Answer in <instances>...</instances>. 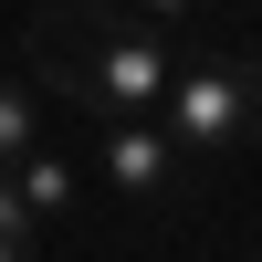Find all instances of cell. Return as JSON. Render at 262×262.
<instances>
[{
	"label": "cell",
	"instance_id": "obj_1",
	"mask_svg": "<svg viewBox=\"0 0 262 262\" xmlns=\"http://www.w3.org/2000/svg\"><path fill=\"white\" fill-rule=\"evenodd\" d=\"M158 126L179 158H231L262 137V53L242 42H179V74L158 95Z\"/></svg>",
	"mask_w": 262,
	"mask_h": 262
},
{
	"label": "cell",
	"instance_id": "obj_2",
	"mask_svg": "<svg viewBox=\"0 0 262 262\" xmlns=\"http://www.w3.org/2000/svg\"><path fill=\"white\" fill-rule=\"evenodd\" d=\"M95 168L116 200H179V147L158 116H95Z\"/></svg>",
	"mask_w": 262,
	"mask_h": 262
},
{
	"label": "cell",
	"instance_id": "obj_3",
	"mask_svg": "<svg viewBox=\"0 0 262 262\" xmlns=\"http://www.w3.org/2000/svg\"><path fill=\"white\" fill-rule=\"evenodd\" d=\"M11 189L32 200V221H63V210H74V158H53V147H21V158H11Z\"/></svg>",
	"mask_w": 262,
	"mask_h": 262
},
{
	"label": "cell",
	"instance_id": "obj_4",
	"mask_svg": "<svg viewBox=\"0 0 262 262\" xmlns=\"http://www.w3.org/2000/svg\"><path fill=\"white\" fill-rule=\"evenodd\" d=\"M21 147H42V84L0 74V168H11Z\"/></svg>",
	"mask_w": 262,
	"mask_h": 262
},
{
	"label": "cell",
	"instance_id": "obj_5",
	"mask_svg": "<svg viewBox=\"0 0 262 262\" xmlns=\"http://www.w3.org/2000/svg\"><path fill=\"white\" fill-rule=\"evenodd\" d=\"M126 11L158 21V32H189V21H200V0H126Z\"/></svg>",
	"mask_w": 262,
	"mask_h": 262
}]
</instances>
